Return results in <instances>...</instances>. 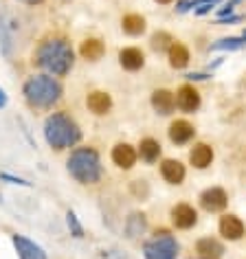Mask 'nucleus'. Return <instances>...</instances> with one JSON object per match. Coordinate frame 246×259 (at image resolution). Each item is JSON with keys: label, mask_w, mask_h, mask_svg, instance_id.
<instances>
[{"label": "nucleus", "mask_w": 246, "mask_h": 259, "mask_svg": "<svg viewBox=\"0 0 246 259\" xmlns=\"http://www.w3.org/2000/svg\"><path fill=\"white\" fill-rule=\"evenodd\" d=\"M220 0H189V5H191V9L193 7H200V5H218Z\"/></svg>", "instance_id": "2f4dec72"}, {"label": "nucleus", "mask_w": 246, "mask_h": 259, "mask_svg": "<svg viewBox=\"0 0 246 259\" xmlns=\"http://www.w3.org/2000/svg\"><path fill=\"white\" fill-rule=\"evenodd\" d=\"M44 139L53 150L62 152L81 141V130L68 112H53L44 121Z\"/></svg>", "instance_id": "7ed1b4c3"}, {"label": "nucleus", "mask_w": 246, "mask_h": 259, "mask_svg": "<svg viewBox=\"0 0 246 259\" xmlns=\"http://www.w3.org/2000/svg\"><path fill=\"white\" fill-rule=\"evenodd\" d=\"M121 29H123V33L126 35L139 37V35L145 33L147 22H145V18L141 14H128V16H123V20H121Z\"/></svg>", "instance_id": "4be33fe9"}, {"label": "nucleus", "mask_w": 246, "mask_h": 259, "mask_svg": "<svg viewBox=\"0 0 246 259\" xmlns=\"http://www.w3.org/2000/svg\"><path fill=\"white\" fill-rule=\"evenodd\" d=\"M66 224H68V231H70V235L73 237H77V239L84 237V226H81V222H79V218H77L75 211H66Z\"/></svg>", "instance_id": "bb28decb"}, {"label": "nucleus", "mask_w": 246, "mask_h": 259, "mask_svg": "<svg viewBox=\"0 0 246 259\" xmlns=\"http://www.w3.org/2000/svg\"><path fill=\"white\" fill-rule=\"evenodd\" d=\"M167 137H170V141L174 145H187L193 137H196V127H193L187 119H176V121H172L170 130H167Z\"/></svg>", "instance_id": "f8f14e48"}, {"label": "nucleus", "mask_w": 246, "mask_h": 259, "mask_svg": "<svg viewBox=\"0 0 246 259\" xmlns=\"http://www.w3.org/2000/svg\"><path fill=\"white\" fill-rule=\"evenodd\" d=\"M242 20V16H224V18H218V24H233V22H239Z\"/></svg>", "instance_id": "c756f323"}, {"label": "nucleus", "mask_w": 246, "mask_h": 259, "mask_svg": "<svg viewBox=\"0 0 246 259\" xmlns=\"http://www.w3.org/2000/svg\"><path fill=\"white\" fill-rule=\"evenodd\" d=\"M119 64L128 73H137L145 66V53L139 47H126L119 51Z\"/></svg>", "instance_id": "ddd939ff"}, {"label": "nucleus", "mask_w": 246, "mask_h": 259, "mask_svg": "<svg viewBox=\"0 0 246 259\" xmlns=\"http://www.w3.org/2000/svg\"><path fill=\"white\" fill-rule=\"evenodd\" d=\"M145 259H178V242L170 231L160 229L143 244Z\"/></svg>", "instance_id": "39448f33"}, {"label": "nucleus", "mask_w": 246, "mask_h": 259, "mask_svg": "<svg viewBox=\"0 0 246 259\" xmlns=\"http://www.w3.org/2000/svg\"><path fill=\"white\" fill-rule=\"evenodd\" d=\"M123 231H126L128 239H139L141 235H145L147 231V215L141 211H134L126 218V224H123Z\"/></svg>", "instance_id": "a211bd4d"}, {"label": "nucleus", "mask_w": 246, "mask_h": 259, "mask_svg": "<svg viewBox=\"0 0 246 259\" xmlns=\"http://www.w3.org/2000/svg\"><path fill=\"white\" fill-rule=\"evenodd\" d=\"M160 176H163V180L170 183V185H183L185 176H187V169L180 160L165 158L163 163H160Z\"/></svg>", "instance_id": "dca6fc26"}, {"label": "nucleus", "mask_w": 246, "mask_h": 259, "mask_svg": "<svg viewBox=\"0 0 246 259\" xmlns=\"http://www.w3.org/2000/svg\"><path fill=\"white\" fill-rule=\"evenodd\" d=\"M242 37H244V40H246V29H244V33H242Z\"/></svg>", "instance_id": "e433bc0d"}, {"label": "nucleus", "mask_w": 246, "mask_h": 259, "mask_svg": "<svg viewBox=\"0 0 246 259\" xmlns=\"http://www.w3.org/2000/svg\"><path fill=\"white\" fill-rule=\"evenodd\" d=\"M226 204H229V193L222 187H209L200 193V206L207 213H220L226 209Z\"/></svg>", "instance_id": "6e6552de"}, {"label": "nucleus", "mask_w": 246, "mask_h": 259, "mask_svg": "<svg viewBox=\"0 0 246 259\" xmlns=\"http://www.w3.org/2000/svg\"><path fill=\"white\" fill-rule=\"evenodd\" d=\"M170 218H172V224L176 226V229H180V231H189V229H193V226L198 224V211L193 209L191 204H187V202H180L176 206H172Z\"/></svg>", "instance_id": "1a4fd4ad"}, {"label": "nucleus", "mask_w": 246, "mask_h": 259, "mask_svg": "<svg viewBox=\"0 0 246 259\" xmlns=\"http://www.w3.org/2000/svg\"><path fill=\"white\" fill-rule=\"evenodd\" d=\"M137 154L141 156V160L147 165H154L156 160L160 158V154H163V147H160V143L156 139H152V137H145L143 141L139 143V150Z\"/></svg>", "instance_id": "aec40b11"}, {"label": "nucleus", "mask_w": 246, "mask_h": 259, "mask_svg": "<svg viewBox=\"0 0 246 259\" xmlns=\"http://www.w3.org/2000/svg\"><path fill=\"white\" fill-rule=\"evenodd\" d=\"M246 47V40L244 37H222V40L213 42L211 44V51H239Z\"/></svg>", "instance_id": "393cba45"}, {"label": "nucleus", "mask_w": 246, "mask_h": 259, "mask_svg": "<svg viewBox=\"0 0 246 259\" xmlns=\"http://www.w3.org/2000/svg\"><path fill=\"white\" fill-rule=\"evenodd\" d=\"M198 259H204V257H198Z\"/></svg>", "instance_id": "4c0bfd02"}, {"label": "nucleus", "mask_w": 246, "mask_h": 259, "mask_svg": "<svg viewBox=\"0 0 246 259\" xmlns=\"http://www.w3.org/2000/svg\"><path fill=\"white\" fill-rule=\"evenodd\" d=\"M174 97H176V108L187 114L196 112L200 108V103H202V97H200V93L196 90L193 83H183V86L174 93Z\"/></svg>", "instance_id": "0eeeda50"}, {"label": "nucleus", "mask_w": 246, "mask_h": 259, "mask_svg": "<svg viewBox=\"0 0 246 259\" xmlns=\"http://www.w3.org/2000/svg\"><path fill=\"white\" fill-rule=\"evenodd\" d=\"M66 169L81 185H95L103 176L101 156L95 147H75L66 160Z\"/></svg>", "instance_id": "20e7f679"}, {"label": "nucleus", "mask_w": 246, "mask_h": 259, "mask_svg": "<svg viewBox=\"0 0 246 259\" xmlns=\"http://www.w3.org/2000/svg\"><path fill=\"white\" fill-rule=\"evenodd\" d=\"M237 3H244V0H229V3H226V5H229V7H235Z\"/></svg>", "instance_id": "f704fd0d"}, {"label": "nucleus", "mask_w": 246, "mask_h": 259, "mask_svg": "<svg viewBox=\"0 0 246 259\" xmlns=\"http://www.w3.org/2000/svg\"><path fill=\"white\" fill-rule=\"evenodd\" d=\"M137 158H139V154L130 143H116L112 147V163L123 171L132 169L137 165Z\"/></svg>", "instance_id": "4468645a"}, {"label": "nucleus", "mask_w": 246, "mask_h": 259, "mask_svg": "<svg viewBox=\"0 0 246 259\" xmlns=\"http://www.w3.org/2000/svg\"><path fill=\"white\" fill-rule=\"evenodd\" d=\"M103 53H106V44H103L101 40H97V37H88V40H84L81 47H79V55L88 62L101 60Z\"/></svg>", "instance_id": "b1692460"}, {"label": "nucleus", "mask_w": 246, "mask_h": 259, "mask_svg": "<svg viewBox=\"0 0 246 259\" xmlns=\"http://www.w3.org/2000/svg\"><path fill=\"white\" fill-rule=\"evenodd\" d=\"M158 5H170V3H174V0H156Z\"/></svg>", "instance_id": "c9c22d12"}, {"label": "nucleus", "mask_w": 246, "mask_h": 259, "mask_svg": "<svg viewBox=\"0 0 246 259\" xmlns=\"http://www.w3.org/2000/svg\"><path fill=\"white\" fill-rule=\"evenodd\" d=\"M218 231H220V235H222L224 239H229V242H239V239L246 235L244 222L237 215H233V213H226V215L220 218Z\"/></svg>", "instance_id": "9d476101"}, {"label": "nucleus", "mask_w": 246, "mask_h": 259, "mask_svg": "<svg viewBox=\"0 0 246 259\" xmlns=\"http://www.w3.org/2000/svg\"><path fill=\"white\" fill-rule=\"evenodd\" d=\"M167 60H170L172 68H176V70L185 68L187 64H189V60H191L189 49H187L185 44H180V42H174L170 47V51H167Z\"/></svg>", "instance_id": "5701e85b"}, {"label": "nucleus", "mask_w": 246, "mask_h": 259, "mask_svg": "<svg viewBox=\"0 0 246 259\" xmlns=\"http://www.w3.org/2000/svg\"><path fill=\"white\" fill-rule=\"evenodd\" d=\"M47 75L53 77H64L73 70L75 64V51L66 37H47L44 42H40V47L35 51V60Z\"/></svg>", "instance_id": "f257e3e1"}, {"label": "nucleus", "mask_w": 246, "mask_h": 259, "mask_svg": "<svg viewBox=\"0 0 246 259\" xmlns=\"http://www.w3.org/2000/svg\"><path fill=\"white\" fill-rule=\"evenodd\" d=\"M62 83L55 79L53 75H47V73H40V75H33L24 81L22 86V95L27 103L35 110H49L53 108L57 101L62 99Z\"/></svg>", "instance_id": "f03ea898"}, {"label": "nucleus", "mask_w": 246, "mask_h": 259, "mask_svg": "<svg viewBox=\"0 0 246 259\" xmlns=\"http://www.w3.org/2000/svg\"><path fill=\"white\" fill-rule=\"evenodd\" d=\"M152 108L156 110L160 116H170L176 110V97L172 90L167 88H158L152 93Z\"/></svg>", "instance_id": "2eb2a0df"}, {"label": "nucleus", "mask_w": 246, "mask_h": 259, "mask_svg": "<svg viewBox=\"0 0 246 259\" xmlns=\"http://www.w3.org/2000/svg\"><path fill=\"white\" fill-rule=\"evenodd\" d=\"M5 106H7V93L0 88V108H5Z\"/></svg>", "instance_id": "473e14b6"}, {"label": "nucleus", "mask_w": 246, "mask_h": 259, "mask_svg": "<svg viewBox=\"0 0 246 259\" xmlns=\"http://www.w3.org/2000/svg\"><path fill=\"white\" fill-rule=\"evenodd\" d=\"M189 163L196 169H207L213 163V147L207 143H196L189 152Z\"/></svg>", "instance_id": "6ab92c4d"}, {"label": "nucleus", "mask_w": 246, "mask_h": 259, "mask_svg": "<svg viewBox=\"0 0 246 259\" xmlns=\"http://www.w3.org/2000/svg\"><path fill=\"white\" fill-rule=\"evenodd\" d=\"M176 42L174 37L167 33V31H156V33L152 35V40H150V44H152V49L154 51H158V53H163V51H170V47Z\"/></svg>", "instance_id": "a878e982"}, {"label": "nucleus", "mask_w": 246, "mask_h": 259, "mask_svg": "<svg viewBox=\"0 0 246 259\" xmlns=\"http://www.w3.org/2000/svg\"><path fill=\"white\" fill-rule=\"evenodd\" d=\"M185 79L187 81H207V79H211V75L209 73H189V75H185Z\"/></svg>", "instance_id": "c85d7f7f"}, {"label": "nucleus", "mask_w": 246, "mask_h": 259, "mask_svg": "<svg viewBox=\"0 0 246 259\" xmlns=\"http://www.w3.org/2000/svg\"><path fill=\"white\" fill-rule=\"evenodd\" d=\"M20 3H24V5H31V7H35V5H42L44 0H20Z\"/></svg>", "instance_id": "72a5a7b5"}, {"label": "nucleus", "mask_w": 246, "mask_h": 259, "mask_svg": "<svg viewBox=\"0 0 246 259\" xmlns=\"http://www.w3.org/2000/svg\"><path fill=\"white\" fill-rule=\"evenodd\" d=\"M18 18L11 14V11L5 7L0 11V47H3V53L11 57V51H14V44H18Z\"/></svg>", "instance_id": "423d86ee"}, {"label": "nucleus", "mask_w": 246, "mask_h": 259, "mask_svg": "<svg viewBox=\"0 0 246 259\" xmlns=\"http://www.w3.org/2000/svg\"><path fill=\"white\" fill-rule=\"evenodd\" d=\"M86 108L97 116H103L112 110V97H110L106 90H93L86 97Z\"/></svg>", "instance_id": "f3484780"}, {"label": "nucleus", "mask_w": 246, "mask_h": 259, "mask_svg": "<svg viewBox=\"0 0 246 259\" xmlns=\"http://www.w3.org/2000/svg\"><path fill=\"white\" fill-rule=\"evenodd\" d=\"M11 242H14V248L20 259H49L44 248L40 244H35L33 239L24 235H11Z\"/></svg>", "instance_id": "9b49d317"}, {"label": "nucleus", "mask_w": 246, "mask_h": 259, "mask_svg": "<svg viewBox=\"0 0 246 259\" xmlns=\"http://www.w3.org/2000/svg\"><path fill=\"white\" fill-rule=\"evenodd\" d=\"M196 250L200 252V257H204V259H220V257L224 255V246L216 237H202V239H198Z\"/></svg>", "instance_id": "412c9836"}, {"label": "nucleus", "mask_w": 246, "mask_h": 259, "mask_svg": "<svg viewBox=\"0 0 246 259\" xmlns=\"http://www.w3.org/2000/svg\"><path fill=\"white\" fill-rule=\"evenodd\" d=\"M189 9H191L189 0H178V3H176V11H178V14H185V11H189Z\"/></svg>", "instance_id": "7c9ffc66"}, {"label": "nucleus", "mask_w": 246, "mask_h": 259, "mask_svg": "<svg viewBox=\"0 0 246 259\" xmlns=\"http://www.w3.org/2000/svg\"><path fill=\"white\" fill-rule=\"evenodd\" d=\"M0 180H7V183H11V185L31 187V183H29V180H24V178H18V176H11V174H0Z\"/></svg>", "instance_id": "cd10ccee"}]
</instances>
